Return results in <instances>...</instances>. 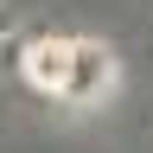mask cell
Masks as SVG:
<instances>
[{
	"label": "cell",
	"instance_id": "obj_1",
	"mask_svg": "<svg viewBox=\"0 0 153 153\" xmlns=\"http://www.w3.org/2000/svg\"><path fill=\"white\" fill-rule=\"evenodd\" d=\"M26 76L38 89L64 96V102H89V96L108 89V51L102 45H83V38H45V45L26 51Z\"/></svg>",
	"mask_w": 153,
	"mask_h": 153
}]
</instances>
